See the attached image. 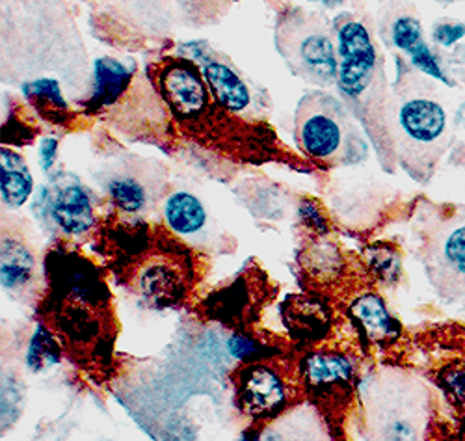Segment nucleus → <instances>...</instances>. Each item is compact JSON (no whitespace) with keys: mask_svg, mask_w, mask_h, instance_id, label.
Listing matches in <instances>:
<instances>
[{"mask_svg":"<svg viewBox=\"0 0 465 441\" xmlns=\"http://www.w3.org/2000/svg\"><path fill=\"white\" fill-rule=\"evenodd\" d=\"M337 90L383 160H395L393 90L371 28L351 15L335 23Z\"/></svg>","mask_w":465,"mask_h":441,"instance_id":"obj_1","label":"nucleus"},{"mask_svg":"<svg viewBox=\"0 0 465 441\" xmlns=\"http://www.w3.org/2000/svg\"><path fill=\"white\" fill-rule=\"evenodd\" d=\"M395 156L415 179L430 177L449 144V117L430 86L411 69L393 86Z\"/></svg>","mask_w":465,"mask_h":441,"instance_id":"obj_2","label":"nucleus"},{"mask_svg":"<svg viewBox=\"0 0 465 441\" xmlns=\"http://www.w3.org/2000/svg\"><path fill=\"white\" fill-rule=\"evenodd\" d=\"M298 147L321 163H360L367 156L365 140L356 117L341 97L324 90L307 92L294 114Z\"/></svg>","mask_w":465,"mask_h":441,"instance_id":"obj_3","label":"nucleus"},{"mask_svg":"<svg viewBox=\"0 0 465 441\" xmlns=\"http://www.w3.org/2000/svg\"><path fill=\"white\" fill-rule=\"evenodd\" d=\"M274 42L292 75L319 88L337 85L339 55L326 17L291 6L278 14Z\"/></svg>","mask_w":465,"mask_h":441,"instance_id":"obj_4","label":"nucleus"},{"mask_svg":"<svg viewBox=\"0 0 465 441\" xmlns=\"http://www.w3.org/2000/svg\"><path fill=\"white\" fill-rule=\"evenodd\" d=\"M149 75L175 124L184 133L198 125L216 101L200 64L192 58H164L154 64Z\"/></svg>","mask_w":465,"mask_h":441,"instance_id":"obj_5","label":"nucleus"},{"mask_svg":"<svg viewBox=\"0 0 465 441\" xmlns=\"http://www.w3.org/2000/svg\"><path fill=\"white\" fill-rule=\"evenodd\" d=\"M200 67L214 99L232 114L246 112L253 106L252 90L244 76L235 69L227 58L211 49H196Z\"/></svg>","mask_w":465,"mask_h":441,"instance_id":"obj_6","label":"nucleus"},{"mask_svg":"<svg viewBox=\"0 0 465 441\" xmlns=\"http://www.w3.org/2000/svg\"><path fill=\"white\" fill-rule=\"evenodd\" d=\"M239 400L248 416H276L287 403L285 382L274 369L266 366H250L241 373Z\"/></svg>","mask_w":465,"mask_h":441,"instance_id":"obj_7","label":"nucleus"},{"mask_svg":"<svg viewBox=\"0 0 465 441\" xmlns=\"http://www.w3.org/2000/svg\"><path fill=\"white\" fill-rule=\"evenodd\" d=\"M424 426L422 398L406 387L397 391L395 398L381 410L378 417V441H420Z\"/></svg>","mask_w":465,"mask_h":441,"instance_id":"obj_8","label":"nucleus"},{"mask_svg":"<svg viewBox=\"0 0 465 441\" xmlns=\"http://www.w3.org/2000/svg\"><path fill=\"white\" fill-rule=\"evenodd\" d=\"M138 289L154 307H170L186 295V279L168 257H154L140 266Z\"/></svg>","mask_w":465,"mask_h":441,"instance_id":"obj_9","label":"nucleus"},{"mask_svg":"<svg viewBox=\"0 0 465 441\" xmlns=\"http://www.w3.org/2000/svg\"><path fill=\"white\" fill-rule=\"evenodd\" d=\"M49 211L56 226L67 235H84L95 226L90 192L81 183H65L51 195Z\"/></svg>","mask_w":465,"mask_h":441,"instance_id":"obj_10","label":"nucleus"},{"mask_svg":"<svg viewBox=\"0 0 465 441\" xmlns=\"http://www.w3.org/2000/svg\"><path fill=\"white\" fill-rule=\"evenodd\" d=\"M393 44L410 58L411 65L422 73L429 75L443 85H452L443 73L440 62L436 60L430 47L426 45L422 28L413 15H401L393 23Z\"/></svg>","mask_w":465,"mask_h":441,"instance_id":"obj_11","label":"nucleus"},{"mask_svg":"<svg viewBox=\"0 0 465 441\" xmlns=\"http://www.w3.org/2000/svg\"><path fill=\"white\" fill-rule=\"evenodd\" d=\"M94 67V90L86 103L90 114L118 103L125 95L133 78L131 69L114 58H97Z\"/></svg>","mask_w":465,"mask_h":441,"instance_id":"obj_12","label":"nucleus"},{"mask_svg":"<svg viewBox=\"0 0 465 441\" xmlns=\"http://www.w3.org/2000/svg\"><path fill=\"white\" fill-rule=\"evenodd\" d=\"M35 257L25 240L15 235H3L0 243V279L6 291H25L34 282Z\"/></svg>","mask_w":465,"mask_h":441,"instance_id":"obj_13","label":"nucleus"},{"mask_svg":"<svg viewBox=\"0 0 465 441\" xmlns=\"http://www.w3.org/2000/svg\"><path fill=\"white\" fill-rule=\"evenodd\" d=\"M351 313L356 323L365 332L367 339L376 345L393 343L401 336L399 323L387 311L383 300L378 295L367 293L358 296L351 304Z\"/></svg>","mask_w":465,"mask_h":441,"instance_id":"obj_14","label":"nucleus"},{"mask_svg":"<svg viewBox=\"0 0 465 441\" xmlns=\"http://www.w3.org/2000/svg\"><path fill=\"white\" fill-rule=\"evenodd\" d=\"M430 259V270H440L441 279L465 282V222L441 231L434 240Z\"/></svg>","mask_w":465,"mask_h":441,"instance_id":"obj_15","label":"nucleus"},{"mask_svg":"<svg viewBox=\"0 0 465 441\" xmlns=\"http://www.w3.org/2000/svg\"><path fill=\"white\" fill-rule=\"evenodd\" d=\"M34 190L26 160L10 147L0 149V195L8 209L23 207Z\"/></svg>","mask_w":465,"mask_h":441,"instance_id":"obj_16","label":"nucleus"},{"mask_svg":"<svg viewBox=\"0 0 465 441\" xmlns=\"http://www.w3.org/2000/svg\"><path fill=\"white\" fill-rule=\"evenodd\" d=\"M354 375L352 362L342 354L317 352L302 362V376L307 386L317 389H331L335 386L351 384Z\"/></svg>","mask_w":465,"mask_h":441,"instance_id":"obj_17","label":"nucleus"},{"mask_svg":"<svg viewBox=\"0 0 465 441\" xmlns=\"http://www.w3.org/2000/svg\"><path fill=\"white\" fill-rule=\"evenodd\" d=\"M285 323L294 337L319 339L330 328V309L315 298L298 296L289 300Z\"/></svg>","mask_w":465,"mask_h":441,"instance_id":"obj_18","label":"nucleus"},{"mask_svg":"<svg viewBox=\"0 0 465 441\" xmlns=\"http://www.w3.org/2000/svg\"><path fill=\"white\" fill-rule=\"evenodd\" d=\"M106 192L112 204L127 215H138L149 205L147 181L134 170H120L108 177Z\"/></svg>","mask_w":465,"mask_h":441,"instance_id":"obj_19","label":"nucleus"},{"mask_svg":"<svg viewBox=\"0 0 465 441\" xmlns=\"http://www.w3.org/2000/svg\"><path fill=\"white\" fill-rule=\"evenodd\" d=\"M164 220L173 233L190 236L200 233L205 227L207 211L193 194L175 192L164 204Z\"/></svg>","mask_w":465,"mask_h":441,"instance_id":"obj_20","label":"nucleus"},{"mask_svg":"<svg viewBox=\"0 0 465 441\" xmlns=\"http://www.w3.org/2000/svg\"><path fill=\"white\" fill-rule=\"evenodd\" d=\"M23 94L26 95L28 103H32L37 112L47 119H56L58 122V119H65L69 114V105L62 95V88L56 78H34L23 85Z\"/></svg>","mask_w":465,"mask_h":441,"instance_id":"obj_21","label":"nucleus"},{"mask_svg":"<svg viewBox=\"0 0 465 441\" xmlns=\"http://www.w3.org/2000/svg\"><path fill=\"white\" fill-rule=\"evenodd\" d=\"M303 265L319 279H333L344 266L341 252L328 240H317L309 246L303 254Z\"/></svg>","mask_w":465,"mask_h":441,"instance_id":"obj_22","label":"nucleus"},{"mask_svg":"<svg viewBox=\"0 0 465 441\" xmlns=\"http://www.w3.org/2000/svg\"><path fill=\"white\" fill-rule=\"evenodd\" d=\"M60 357L62 350L53 334L45 326H37L26 350V367L34 373H42L56 366Z\"/></svg>","mask_w":465,"mask_h":441,"instance_id":"obj_23","label":"nucleus"},{"mask_svg":"<svg viewBox=\"0 0 465 441\" xmlns=\"http://www.w3.org/2000/svg\"><path fill=\"white\" fill-rule=\"evenodd\" d=\"M367 265L371 272L385 284H393L401 272V257L390 245H374L367 250Z\"/></svg>","mask_w":465,"mask_h":441,"instance_id":"obj_24","label":"nucleus"},{"mask_svg":"<svg viewBox=\"0 0 465 441\" xmlns=\"http://www.w3.org/2000/svg\"><path fill=\"white\" fill-rule=\"evenodd\" d=\"M300 218H302V222L309 229H313L319 236L321 235H328V231H330L328 218L324 215L322 205H319V202H315V199H312V197L302 199V204H300Z\"/></svg>","mask_w":465,"mask_h":441,"instance_id":"obj_25","label":"nucleus"},{"mask_svg":"<svg viewBox=\"0 0 465 441\" xmlns=\"http://www.w3.org/2000/svg\"><path fill=\"white\" fill-rule=\"evenodd\" d=\"M21 400H23V395H21V389L15 384V380L8 378V382H6V378H5V386H3V428H6V425L10 426L19 417Z\"/></svg>","mask_w":465,"mask_h":441,"instance_id":"obj_26","label":"nucleus"},{"mask_svg":"<svg viewBox=\"0 0 465 441\" xmlns=\"http://www.w3.org/2000/svg\"><path fill=\"white\" fill-rule=\"evenodd\" d=\"M465 35V25L443 23L434 28V42L441 47H452Z\"/></svg>","mask_w":465,"mask_h":441,"instance_id":"obj_27","label":"nucleus"},{"mask_svg":"<svg viewBox=\"0 0 465 441\" xmlns=\"http://www.w3.org/2000/svg\"><path fill=\"white\" fill-rule=\"evenodd\" d=\"M229 350L235 357H252L262 352L264 346L248 336H232L229 339Z\"/></svg>","mask_w":465,"mask_h":441,"instance_id":"obj_28","label":"nucleus"},{"mask_svg":"<svg viewBox=\"0 0 465 441\" xmlns=\"http://www.w3.org/2000/svg\"><path fill=\"white\" fill-rule=\"evenodd\" d=\"M443 384L458 400H465V367L447 371L443 375Z\"/></svg>","mask_w":465,"mask_h":441,"instance_id":"obj_29","label":"nucleus"},{"mask_svg":"<svg viewBox=\"0 0 465 441\" xmlns=\"http://www.w3.org/2000/svg\"><path fill=\"white\" fill-rule=\"evenodd\" d=\"M54 155H56V140L45 138V140L42 142V147H40V158H42L44 170H49V168L53 166Z\"/></svg>","mask_w":465,"mask_h":441,"instance_id":"obj_30","label":"nucleus"},{"mask_svg":"<svg viewBox=\"0 0 465 441\" xmlns=\"http://www.w3.org/2000/svg\"><path fill=\"white\" fill-rule=\"evenodd\" d=\"M309 3H319V5L326 6V8H335V6H341L344 0H309Z\"/></svg>","mask_w":465,"mask_h":441,"instance_id":"obj_31","label":"nucleus"},{"mask_svg":"<svg viewBox=\"0 0 465 441\" xmlns=\"http://www.w3.org/2000/svg\"><path fill=\"white\" fill-rule=\"evenodd\" d=\"M244 441H280L274 434H270V432H266V434H261V436H255V437H248V439H244Z\"/></svg>","mask_w":465,"mask_h":441,"instance_id":"obj_32","label":"nucleus"},{"mask_svg":"<svg viewBox=\"0 0 465 441\" xmlns=\"http://www.w3.org/2000/svg\"><path fill=\"white\" fill-rule=\"evenodd\" d=\"M438 3H443V5H450V3H454V0H438Z\"/></svg>","mask_w":465,"mask_h":441,"instance_id":"obj_33","label":"nucleus"}]
</instances>
